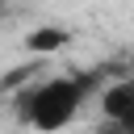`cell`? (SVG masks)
Instances as JSON below:
<instances>
[{
	"mask_svg": "<svg viewBox=\"0 0 134 134\" xmlns=\"http://www.w3.org/2000/svg\"><path fill=\"white\" fill-rule=\"evenodd\" d=\"M92 88H96V75H54V80H42L38 88H29L21 96V117L38 134H54V130L75 121V113L84 109Z\"/></svg>",
	"mask_w": 134,
	"mask_h": 134,
	"instance_id": "6da1fadb",
	"label": "cell"
},
{
	"mask_svg": "<svg viewBox=\"0 0 134 134\" xmlns=\"http://www.w3.org/2000/svg\"><path fill=\"white\" fill-rule=\"evenodd\" d=\"M67 42H71V34L59 29V25H42V29H34V34L25 38V46H29L34 54H50V50H59V46H67Z\"/></svg>",
	"mask_w": 134,
	"mask_h": 134,
	"instance_id": "7a4b0ae2",
	"label": "cell"
}]
</instances>
